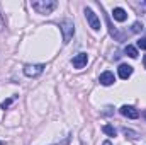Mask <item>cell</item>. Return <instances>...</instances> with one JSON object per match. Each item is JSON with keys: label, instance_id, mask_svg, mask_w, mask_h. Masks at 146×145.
Returning a JSON list of instances; mask_svg holds the SVG:
<instances>
[{"label": "cell", "instance_id": "ba28073f", "mask_svg": "<svg viewBox=\"0 0 146 145\" xmlns=\"http://www.w3.org/2000/svg\"><path fill=\"white\" fill-rule=\"evenodd\" d=\"M117 73H119V77H121L122 80H126V79H129V77L133 75V67H131V65H119Z\"/></svg>", "mask_w": 146, "mask_h": 145}, {"label": "cell", "instance_id": "6da1fadb", "mask_svg": "<svg viewBox=\"0 0 146 145\" xmlns=\"http://www.w3.org/2000/svg\"><path fill=\"white\" fill-rule=\"evenodd\" d=\"M31 7L36 10L37 14H51L56 7H58V2L56 0H34L31 2Z\"/></svg>", "mask_w": 146, "mask_h": 145}, {"label": "cell", "instance_id": "9c48e42d", "mask_svg": "<svg viewBox=\"0 0 146 145\" xmlns=\"http://www.w3.org/2000/svg\"><path fill=\"white\" fill-rule=\"evenodd\" d=\"M112 15H114V19H115L117 22H124V21L127 19V12H126L122 7H115V9L112 10Z\"/></svg>", "mask_w": 146, "mask_h": 145}, {"label": "cell", "instance_id": "5b68a950", "mask_svg": "<svg viewBox=\"0 0 146 145\" xmlns=\"http://www.w3.org/2000/svg\"><path fill=\"white\" fill-rule=\"evenodd\" d=\"M87 62H88V55L87 53H78V55L73 56V60H72L75 68H83L87 65Z\"/></svg>", "mask_w": 146, "mask_h": 145}, {"label": "cell", "instance_id": "d6986e66", "mask_svg": "<svg viewBox=\"0 0 146 145\" xmlns=\"http://www.w3.org/2000/svg\"><path fill=\"white\" fill-rule=\"evenodd\" d=\"M0 145H3V142H0Z\"/></svg>", "mask_w": 146, "mask_h": 145}, {"label": "cell", "instance_id": "e0dca14e", "mask_svg": "<svg viewBox=\"0 0 146 145\" xmlns=\"http://www.w3.org/2000/svg\"><path fill=\"white\" fill-rule=\"evenodd\" d=\"M143 116H145V118H146V109H145V113H143Z\"/></svg>", "mask_w": 146, "mask_h": 145}, {"label": "cell", "instance_id": "3957f363", "mask_svg": "<svg viewBox=\"0 0 146 145\" xmlns=\"http://www.w3.org/2000/svg\"><path fill=\"white\" fill-rule=\"evenodd\" d=\"M42 72H44V65L42 63H27V65H24V75H27L31 79L39 77Z\"/></svg>", "mask_w": 146, "mask_h": 145}, {"label": "cell", "instance_id": "7c38bea8", "mask_svg": "<svg viewBox=\"0 0 146 145\" xmlns=\"http://www.w3.org/2000/svg\"><path fill=\"white\" fill-rule=\"evenodd\" d=\"M124 135H126L127 138H131V140L138 138V133H136V132H133V130H127V128H124Z\"/></svg>", "mask_w": 146, "mask_h": 145}, {"label": "cell", "instance_id": "2e32d148", "mask_svg": "<svg viewBox=\"0 0 146 145\" xmlns=\"http://www.w3.org/2000/svg\"><path fill=\"white\" fill-rule=\"evenodd\" d=\"M145 68H146V55H145Z\"/></svg>", "mask_w": 146, "mask_h": 145}, {"label": "cell", "instance_id": "ac0fdd59", "mask_svg": "<svg viewBox=\"0 0 146 145\" xmlns=\"http://www.w3.org/2000/svg\"><path fill=\"white\" fill-rule=\"evenodd\" d=\"M104 145H110V144H109V142H106V144H104Z\"/></svg>", "mask_w": 146, "mask_h": 145}, {"label": "cell", "instance_id": "30bf717a", "mask_svg": "<svg viewBox=\"0 0 146 145\" xmlns=\"http://www.w3.org/2000/svg\"><path fill=\"white\" fill-rule=\"evenodd\" d=\"M124 53H126L127 56H131V58H138V50H136L134 46H131V44H127V46L124 48Z\"/></svg>", "mask_w": 146, "mask_h": 145}, {"label": "cell", "instance_id": "277c9868", "mask_svg": "<svg viewBox=\"0 0 146 145\" xmlns=\"http://www.w3.org/2000/svg\"><path fill=\"white\" fill-rule=\"evenodd\" d=\"M85 17H87V21H88V24H90V28L94 29V31H99L100 29V19L97 17V14L92 10V9H88V7H85Z\"/></svg>", "mask_w": 146, "mask_h": 145}, {"label": "cell", "instance_id": "52a82bcc", "mask_svg": "<svg viewBox=\"0 0 146 145\" xmlns=\"http://www.w3.org/2000/svg\"><path fill=\"white\" fill-rule=\"evenodd\" d=\"M99 82H100L102 85H112V84L115 82V77H114V73L110 72V70H106V72L100 73Z\"/></svg>", "mask_w": 146, "mask_h": 145}, {"label": "cell", "instance_id": "7a4b0ae2", "mask_svg": "<svg viewBox=\"0 0 146 145\" xmlns=\"http://www.w3.org/2000/svg\"><path fill=\"white\" fill-rule=\"evenodd\" d=\"M60 29H61V33H63V43L66 44V43H70V39L73 38L75 34V26H73L72 21H63L61 24H60Z\"/></svg>", "mask_w": 146, "mask_h": 145}, {"label": "cell", "instance_id": "8fae6325", "mask_svg": "<svg viewBox=\"0 0 146 145\" xmlns=\"http://www.w3.org/2000/svg\"><path fill=\"white\" fill-rule=\"evenodd\" d=\"M104 133H107L109 137H115V128L110 126V125H106V126H104Z\"/></svg>", "mask_w": 146, "mask_h": 145}, {"label": "cell", "instance_id": "9a60e30c", "mask_svg": "<svg viewBox=\"0 0 146 145\" xmlns=\"http://www.w3.org/2000/svg\"><path fill=\"white\" fill-rule=\"evenodd\" d=\"M5 29V22H3V17H2V14H0V31H3Z\"/></svg>", "mask_w": 146, "mask_h": 145}, {"label": "cell", "instance_id": "8992f818", "mask_svg": "<svg viewBox=\"0 0 146 145\" xmlns=\"http://www.w3.org/2000/svg\"><path fill=\"white\" fill-rule=\"evenodd\" d=\"M119 111H121V114H122V116L131 118V119H136V118L139 116V111L134 108V106H127V104H124V106L119 109Z\"/></svg>", "mask_w": 146, "mask_h": 145}, {"label": "cell", "instance_id": "5bb4252c", "mask_svg": "<svg viewBox=\"0 0 146 145\" xmlns=\"http://www.w3.org/2000/svg\"><path fill=\"white\" fill-rule=\"evenodd\" d=\"M138 46H139L141 50H146V38H145V39H139V41H138Z\"/></svg>", "mask_w": 146, "mask_h": 145}, {"label": "cell", "instance_id": "4fadbf2b", "mask_svg": "<svg viewBox=\"0 0 146 145\" xmlns=\"http://www.w3.org/2000/svg\"><path fill=\"white\" fill-rule=\"evenodd\" d=\"M145 28H143V24L141 22H134L133 24V33H139V31H143Z\"/></svg>", "mask_w": 146, "mask_h": 145}]
</instances>
